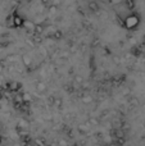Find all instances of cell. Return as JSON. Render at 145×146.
<instances>
[{
	"label": "cell",
	"mask_w": 145,
	"mask_h": 146,
	"mask_svg": "<svg viewBox=\"0 0 145 146\" xmlns=\"http://www.w3.org/2000/svg\"><path fill=\"white\" fill-rule=\"evenodd\" d=\"M57 12V7L55 5H51L50 8H49V13H51V14H54V13Z\"/></svg>",
	"instance_id": "7c38bea8"
},
{
	"label": "cell",
	"mask_w": 145,
	"mask_h": 146,
	"mask_svg": "<svg viewBox=\"0 0 145 146\" xmlns=\"http://www.w3.org/2000/svg\"><path fill=\"white\" fill-rule=\"evenodd\" d=\"M21 60H22L23 66L27 69L31 68V66H32V58H31L28 54H22V55H21Z\"/></svg>",
	"instance_id": "277c9868"
},
{
	"label": "cell",
	"mask_w": 145,
	"mask_h": 146,
	"mask_svg": "<svg viewBox=\"0 0 145 146\" xmlns=\"http://www.w3.org/2000/svg\"><path fill=\"white\" fill-rule=\"evenodd\" d=\"M0 99H1V95H0Z\"/></svg>",
	"instance_id": "d6986e66"
},
{
	"label": "cell",
	"mask_w": 145,
	"mask_h": 146,
	"mask_svg": "<svg viewBox=\"0 0 145 146\" xmlns=\"http://www.w3.org/2000/svg\"><path fill=\"white\" fill-rule=\"evenodd\" d=\"M0 144H1V137H0Z\"/></svg>",
	"instance_id": "e0dca14e"
},
{
	"label": "cell",
	"mask_w": 145,
	"mask_h": 146,
	"mask_svg": "<svg viewBox=\"0 0 145 146\" xmlns=\"http://www.w3.org/2000/svg\"><path fill=\"white\" fill-rule=\"evenodd\" d=\"M140 25V17L136 13H130L127 17L123 19V27L128 31H134Z\"/></svg>",
	"instance_id": "6da1fadb"
},
{
	"label": "cell",
	"mask_w": 145,
	"mask_h": 146,
	"mask_svg": "<svg viewBox=\"0 0 145 146\" xmlns=\"http://www.w3.org/2000/svg\"><path fill=\"white\" fill-rule=\"evenodd\" d=\"M12 19H13V25H14V28H19L23 27V23H25V19L21 17L18 13H14L12 15Z\"/></svg>",
	"instance_id": "7a4b0ae2"
},
{
	"label": "cell",
	"mask_w": 145,
	"mask_h": 146,
	"mask_svg": "<svg viewBox=\"0 0 145 146\" xmlns=\"http://www.w3.org/2000/svg\"><path fill=\"white\" fill-rule=\"evenodd\" d=\"M0 87H1V81H0Z\"/></svg>",
	"instance_id": "2e32d148"
},
{
	"label": "cell",
	"mask_w": 145,
	"mask_h": 146,
	"mask_svg": "<svg viewBox=\"0 0 145 146\" xmlns=\"http://www.w3.org/2000/svg\"><path fill=\"white\" fill-rule=\"evenodd\" d=\"M35 27H36V23H35V22H31V21H26V19H25V23H23V28H26V31H27V32L35 33Z\"/></svg>",
	"instance_id": "5b68a950"
},
{
	"label": "cell",
	"mask_w": 145,
	"mask_h": 146,
	"mask_svg": "<svg viewBox=\"0 0 145 146\" xmlns=\"http://www.w3.org/2000/svg\"><path fill=\"white\" fill-rule=\"evenodd\" d=\"M126 5H127L128 9H132L134 7H135V0H126Z\"/></svg>",
	"instance_id": "ba28073f"
},
{
	"label": "cell",
	"mask_w": 145,
	"mask_h": 146,
	"mask_svg": "<svg viewBox=\"0 0 145 146\" xmlns=\"http://www.w3.org/2000/svg\"><path fill=\"white\" fill-rule=\"evenodd\" d=\"M94 146H100V145H94Z\"/></svg>",
	"instance_id": "ac0fdd59"
},
{
	"label": "cell",
	"mask_w": 145,
	"mask_h": 146,
	"mask_svg": "<svg viewBox=\"0 0 145 146\" xmlns=\"http://www.w3.org/2000/svg\"><path fill=\"white\" fill-rule=\"evenodd\" d=\"M82 101H84L85 104H89L90 101H92V99L91 98H84V99H82Z\"/></svg>",
	"instance_id": "5bb4252c"
},
{
	"label": "cell",
	"mask_w": 145,
	"mask_h": 146,
	"mask_svg": "<svg viewBox=\"0 0 145 146\" xmlns=\"http://www.w3.org/2000/svg\"><path fill=\"white\" fill-rule=\"evenodd\" d=\"M89 8H90L91 10H94V12H98V10H99V8H98L96 3H94V1L90 3V4H89Z\"/></svg>",
	"instance_id": "9c48e42d"
},
{
	"label": "cell",
	"mask_w": 145,
	"mask_h": 146,
	"mask_svg": "<svg viewBox=\"0 0 145 146\" xmlns=\"http://www.w3.org/2000/svg\"><path fill=\"white\" fill-rule=\"evenodd\" d=\"M74 81H76V83H82L84 82V78H82V76H76Z\"/></svg>",
	"instance_id": "30bf717a"
},
{
	"label": "cell",
	"mask_w": 145,
	"mask_h": 146,
	"mask_svg": "<svg viewBox=\"0 0 145 146\" xmlns=\"http://www.w3.org/2000/svg\"><path fill=\"white\" fill-rule=\"evenodd\" d=\"M44 31H45V27H44L41 23H40V25H36V27H35V35H43Z\"/></svg>",
	"instance_id": "52a82bcc"
},
{
	"label": "cell",
	"mask_w": 145,
	"mask_h": 146,
	"mask_svg": "<svg viewBox=\"0 0 145 146\" xmlns=\"http://www.w3.org/2000/svg\"><path fill=\"white\" fill-rule=\"evenodd\" d=\"M21 87H22V85H21L19 82H17V81H10L7 85V88L10 92H18V91L21 90Z\"/></svg>",
	"instance_id": "3957f363"
},
{
	"label": "cell",
	"mask_w": 145,
	"mask_h": 146,
	"mask_svg": "<svg viewBox=\"0 0 145 146\" xmlns=\"http://www.w3.org/2000/svg\"><path fill=\"white\" fill-rule=\"evenodd\" d=\"M54 104H55L57 106H61L62 105V99H55V100H54Z\"/></svg>",
	"instance_id": "4fadbf2b"
},
{
	"label": "cell",
	"mask_w": 145,
	"mask_h": 146,
	"mask_svg": "<svg viewBox=\"0 0 145 146\" xmlns=\"http://www.w3.org/2000/svg\"><path fill=\"white\" fill-rule=\"evenodd\" d=\"M122 1H123V0H109V3L112 5H120Z\"/></svg>",
	"instance_id": "8fae6325"
},
{
	"label": "cell",
	"mask_w": 145,
	"mask_h": 146,
	"mask_svg": "<svg viewBox=\"0 0 145 146\" xmlns=\"http://www.w3.org/2000/svg\"><path fill=\"white\" fill-rule=\"evenodd\" d=\"M36 142L39 144V146H44V142H43V141H40V140H36Z\"/></svg>",
	"instance_id": "9a60e30c"
},
{
	"label": "cell",
	"mask_w": 145,
	"mask_h": 146,
	"mask_svg": "<svg viewBox=\"0 0 145 146\" xmlns=\"http://www.w3.org/2000/svg\"><path fill=\"white\" fill-rule=\"evenodd\" d=\"M35 87H36V91H37V92H41V94H44L46 90H48V86H46V83L45 82H41V81L36 83Z\"/></svg>",
	"instance_id": "8992f818"
}]
</instances>
